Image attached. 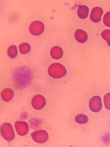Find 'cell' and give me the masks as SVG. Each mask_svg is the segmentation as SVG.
<instances>
[{"label": "cell", "mask_w": 110, "mask_h": 147, "mask_svg": "<svg viewBox=\"0 0 110 147\" xmlns=\"http://www.w3.org/2000/svg\"><path fill=\"white\" fill-rule=\"evenodd\" d=\"M27 67H20L16 70L14 74V80L16 85L19 88H25L31 81V72Z\"/></svg>", "instance_id": "6da1fadb"}, {"label": "cell", "mask_w": 110, "mask_h": 147, "mask_svg": "<svg viewBox=\"0 0 110 147\" xmlns=\"http://www.w3.org/2000/svg\"><path fill=\"white\" fill-rule=\"evenodd\" d=\"M48 73L51 77L58 79L65 76L66 74L67 71L65 67L61 63H54L49 66Z\"/></svg>", "instance_id": "7a4b0ae2"}, {"label": "cell", "mask_w": 110, "mask_h": 147, "mask_svg": "<svg viewBox=\"0 0 110 147\" xmlns=\"http://www.w3.org/2000/svg\"><path fill=\"white\" fill-rule=\"evenodd\" d=\"M1 133L2 137L8 141L12 140L15 137V134L11 125L6 122L1 127Z\"/></svg>", "instance_id": "3957f363"}, {"label": "cell", "mask_w": 110, "mask_h": 147, "mask_svg": "<svg viewBox=\"0 0 110 147\" xmlns=\"http://www.w3.org/2000/svg\"><path fill=\"white\" fill-rule=\"evenodd\" d=\"M33 140L38 143H43L46 142L48 139V135L47 132L44 130L36 131L31 134Z\"/></svg>", "instance_id": "277c9868"}, {"label": "cell", "mask_w": 110, "mask_h": 147, "mask_svg": "<svg viewBox=\"0 0 110 147\" xmlns=\"http://www.w3.org/2000/svg\"><path fill=\"white\" fill-rule=\"evenodd\" d=\"M44 26L41 21H35L32 22L30 25L29 30L30 33L34 36H38L44 32Z\"/></svg>", "instance_id": "5b68a950"}, {"label": "cell", "mask_w": 110, "mask_h": 147, "mask_svg": "<svg viewBox=\"0 0 110 147\" xmlns=\"http://www.w3.org/2000/svg\"><path fill=\"white\" fill-rule=\"evenodd\" d=\"M102 106L101 98L98 96H93L89 101V107L93 112L97 113L100 111L102 109Z\"/></svg>", "instance_id": "8992f818"}, {"label": "cell", "mask_w": 110, "mask_h": 147, "mask_svg": "<svg viewBox=\"0 0 110 147\" xmlns=\"http://www.w3.org/2000/svg\"><path fill=\"white\" fill-rule=\"evenodd\" d=\"M46 103V100L43 96L40 94L34 96L31 100L33 107L37 110L42 109L45 107Z\"/></svg>", "instance_id": "52a82bcc"}, {"label": "cell", "mask_w": 110, "mask_h": 147, "mask_svg": "<svg viewBox=\"0 0 110 147\" xmlns=\"http://www.w3.org/2000/svg\"><path fill=\"white\" fill-rule=\"evenodd\" d=\"M14 126L17 133L20 136H24L28 132V125L25 121H17L15 123Z\"/></svg>", "instance_id": "ba28073f"}, {"label": "cell", "mask_w": 110, "mask_h": 147, "mask_svg": "<svg viewBox=\"0 0 110 147\" xmlns=\"http://www.w3.org/2000/svg\"><path fill=\"white\" fill-rule=\"evenodd\" d=\"M103 13V9L99 7H95L91 10L90 15V18L93 22L97 23L101 20Z\"/></svg>", "instance_id": "9c48e42d"}, {"label": "cell", "mask_w": 110, "mask_h": 147, "mask_svg": "<svg viewBox=\"0 0 110 147\" xmlns=\"http://www.w3.org/2000/svg\"><path fill=\"white\" fill-rule=\"evenodd\" d=\"M74 36L76 40L80 43L85 42L88 38L87 33L84 30L80 29H78L76 30Z\"/></svg>", "instance_id": "30bf717a"}, {"label": "cell", "mask_w": 110, "mask_h": 147, "mask_svg": "<svg viewBox=\"0 0 110 147\" xmlns=\"http://www.w3.org/2000/svg\"><path fill=\"white\" fill-rule=\"evenodd\" d=\"M14 95L13 90L9 88L4 89L1 94V96L2 100L5 102H9L13 98Z\"/></svg>", "instance_id": "8fae6325"}, {"label": "cell", "mask_w": 110, "mask_h": 147, "mask_svg": "<svg viewBox=\"0 0 110 147\" xmlns=\"http://www.w3.org/2000/svg\"><path fill=\"white\" fill-rule=\"evenodd\" d=\"M63 52L62 49L58 46L53 47L50 51V54L53 59H60L63 56Z\"/></svg>", "instance_id": "7c38bea8"}, {"label": "cell", "mask_w": 110, "mask_h": 147, "mask_svg": "<svg viewBox=\"0 0 110 147\" xmlns=\"http://www.w3.org/2000/svg\"><path fill=\"white\" fill-rule=\"evenodd\" d=\"M89 9L85 5H79L77 9V14L78 17L81 19L87 18L89 15Z\"/></svg>", "instance_id": "4fadbf2b"}, {"label": "cell", "mask_w": 110, "mask_h": 147, "mask_svg": "<svg viewBox=\"0 0 110 147\" xmlns=\"http://www.w3.org/2000/svg\"><path fill=\"white\" fill-rule=\"evenodd\" d=\"M28 122L30 127L32 129H35L40 128L42 121L41 119L35 118L29 120Z\"/></svg>", "instance_id": "5bb4252c"}, {"label": "cell", "mask_w": 110, "mask_h": 147, "mask_svg": "<svg viewBox=\"0 0 110 147\" xmlns=\"http://www.w3.org/2000/svg\"><path fill=\"white\" fill-rule=\"evenodd\" d=\"M18 51L17 47L15 45L10 46L7 50V54L9 57L11 59L15 58L17 55Z\"/></svg>", "instance_id": "9a60e30c"}, {"label": "cell", "mask_w": 110, "mask_h": 147, "mask_svg": "<svg viewBox=\"0 0 110 147\" xmlns=\"http://www.w3.org/2000/svg\"><path fill=\"white\" fill-rule=\"evenodd\" d=\"M19 49L21 53L25 54L30 52L31 49V47L29 43L27 42H23L19 45Z\"/></svg>", "instance_id": "2e32d148"}, {"label": "cell", "mask_w": 110, "mask_h": 147, "mask_svg": "<svg viewBox=\"0 0 110 147\" xmlns=\"http://www.w3.org/2000/svg\"><path fill=\"white\" fill-rule=\"evenodd\" d=\"M75 121L79 124H84L88 121V117L86 115L80 113L77 115L75 118Z\"/></svg>", "instance_id": "e0dca14e"}, {"label": "cell", "mask_w": 110, "mask_h": 147, "mask_svg": "<svg viewBox=\"0 0 110 147\" xmlns=\"http://www.w3.org/2000/svg\"><path fill=\"white\" fill-rule=\"evenodd\" d=\"M103 102L105 108L110 110V93L105 95L103 97Z\"/></svg>", "instance_id": "ac0fdd59"}, {"label": "cell", "mask_w": 110, "mask_h": 147, "mask_svg": "<svg viewBox=\"0 0 110 147\" xmlns=\"http://www.w3.org/2000/svg\"><path fill=\"white\" fill-rule=\"evenodd\" d=\"M103 22L105 25L110 27V11L107 12L104 15Z\"/></svg>", "instance_id": "d6986e66"}, {"label": "cell", "mask_w": 110, "mask_h": 147, "mask_svg": "<svg viewBox=\"0 0 110 147\" xmlns=\"http://www.w3.org/2000/svg\"><path fill=\"white\" fill-rule=\"evenodd\" d=\"M103 39L107 41L110 40V29H107L103 30L101 33Z\"/></svg>", "instance_id": "ffe728a7"}, {"label": "cell", "mask_w": 110, "mask_h": 147, "mask_svg": "<svg viewBox=\"0 0 110 147\" xmlns=\"http://www.w3.org/2000/svg\"><path fill=\"white\" fill-rule=\"evenodd\" d=\"M107 44L110 47V41H107Z\"/></svg>", "instance_id": "44dd1931"}, {"label": "cell", "mask_w": 110, "mask_h": 147, "mask_svg": "<svg viewBox=\"0 0 110 147\" xmlns=\"http://www.w3.org/2000/svg\"></svg>", "instance_id": "7402d4cb"}]
</instances>
